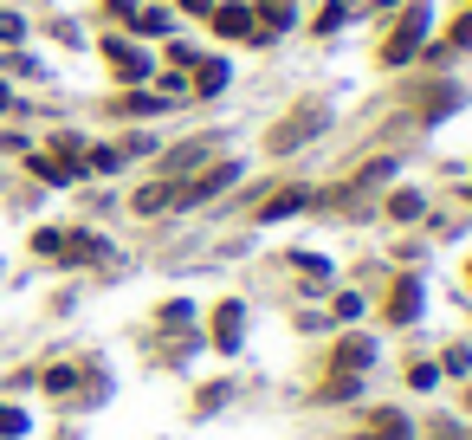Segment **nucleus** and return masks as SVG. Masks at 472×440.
Instances as JSON below:
<instances>
[{
  "mask_svg": "<svg viewBox=\"0 0 472 440\" xmlns=\"http://www.w3.org/2000/svg\"><path fill=\"white\" fill-rule=\"evenodd\" d=\"M26 434V415L20 408H0V440H20Z\"/></svg>",
  "mask_w": 472,
  "mask_h": 440,
  "instance_id": "f257e3e1",
  "label": "nucleus"
}]
</instances>
